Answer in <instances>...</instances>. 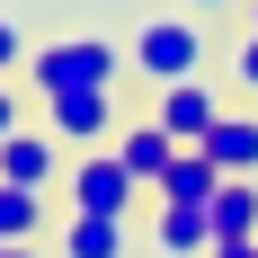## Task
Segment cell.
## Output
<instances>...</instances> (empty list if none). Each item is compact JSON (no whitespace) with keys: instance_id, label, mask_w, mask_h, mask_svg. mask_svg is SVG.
<instances>
[{"instance_id":"6da1fadb","label":"cell","mask_w":258,"mask_h":258,"mask_svg":"<svg viewBox=\"0 0 258 258\" xmlns=\"http://www.w3.org/2000/svg\"><path fill=\"white\" fill-rule=\"evenodd\" d=\"M125 62L152 89H178V80H205V27H196V9H160V18H143L125 36Z\"/></svg>"},{"instance_id":"5bb4252c","label":"cell","mask_w":258,"mask_h":258,"mask_svg":"<svg viewBox=\"0 0 258 258\" xmlns=\"http://www.w3.org/2000/svg\"><path fill=\"white\" fill-rule=\"evenodd\" d=\"M27 53H36V45H27V27H18V18H0V80H9V72H18V62H27Z\"/></svg>"},{"instance_id":"8992f818","label":"cell","mask_w":258,"mask_h":258,"mask_svg":"<svg viewBox=\"0 0 258 258\" xmlns=\"http://www.w3.org/2000/svg\"><path fill=\"white\" fill-rule=\"evenodd\" d=\"M196 152L223 169V178H258V116H240V107H223V125L196 143Z\"/></svg>"},{"instance_id":"9a60e30c","label":"cell","mask_w":258,"mask_h":258,"mask_svg":"<svg viewBox=\"0 0 258 258\" xmlns=\"http://www.w3.org/2000/svg\"><path fill=\"white\" fill-rule=\"evenodd\" d=\"M232 89H249V98H258V36H240V45H232Z\"/></svg>"},{"instance_id":"4fadbf2b","label":"cell","mask_w":258,"mask_h":258,"mask_svg":"<svg viewBox=\"0 0 258 258\" xmlns=\"http://www.w3.org/2000/svg\"><path fill=\"white\" fill-rule=\"evenodd\" d=\"M62 258H125V223H107V214H62Z\"/></svg>"},{"instance_id":"ac0fdd59","label":"cell","mask_w":258,"mask_h":258,"mask_svg":"<svg viewBox=\"0 0 258 258\" xmlns=\"http://www.w3.org/2000/svg\"><path fill=\"white\" fill-rule=\"evenodd\" d=\"M178 9H196V18H205V9H232V0H178Z\"/></svg>"},{"instance_id":"8fae6325","label":"cell","mask_w":258,"mask_h":258,"mask_svg":"<svg viewBox=\"0 0 258 258\" xmlns=\"http://www.w3.org/2000/svg\"><path fill=\"white\" fill-rule=\"evenodd\" d=\"M45 223H53L45 187H0V240H18V249H36V240H45Z\"/></svg>"},{"instance_id":"d6986e66","label":"cell","mask_w":258,"mask_h":258,"mask_svg":"<svg viewBox=\"0 0 258 258\" xmlns=\"http://www.w3.org/2000/svg\"><path fill=\"white\" fill-rule=\"evenodd\" d=\"M0 258H45V249H18V240H0Z\"/></svg>"},{"instance_id":"5b68a950","label":"cell","mask_w":258,"mask_h":258,"mask_svg":"<svg viewBox=\"0 0 258 258\" xmlns=\"http://www.w3.org/2000/svg\"><path fill=\"white\" fill-rule=\"evenodd\" d=\"M152 125L178 143V152H196L214 125H223V98H214L205 80H178V89H160V107H152Z\"/></svg>"},{"instance_id":"9c48e42d","label":"cell","mask_w":258,"mask_h":258,"mask_svg":"<svg viewBox=\"0 0 258 258\" xmlns=\"http://www.w3.org/2000/svg\"><path fill=\"white\" fill-rule=\"evenodd\" d=\"M107 152L125 160V169H134V178H143V187H160V178H169V160H178V143H169V134H160L152 116H143V125H125V134H116V143H107Z\"/></svg>"},{"instance_id":"e0dca14e","label":"cell","mask_w":258,"mask_h":258,"mask_svg":"<svg viewBox=\"0 0 258 258\" xmlns=\"http://www.w3.org/2000/svg\"><path fill=\"white\" fill-rule=\"evenodd\" d=\"M214 258H258V240H232V249H214Z\"/></svg>"},{"instance_id":"ba28073f","label":"cell","mask_w":258,"mask_h":258,"mask_svg":"<svg viewBox=\"0 0 258 258\" xmlns=\"http://www.w3.org/2000/svg\"><path fill=\"white\" fill-rule=\"evenodd\" d=\"M53 169H62L53 134H9L0 143V187H53Z\"/></svg>"},{"instance_id":"7a4b0ae2","label":"cell","mask_w":258,"mask_h":258,"mask_svg":"<svg viewBox=\"0 0 258 258\" xmlns=\"http://www.w3.org/2000/svg\"><path fill=\"white\" fill-rule=\"evenodd\" d=\"M125 72V45H107V36H53V45L27 53V89L36 98H62V89H116Z\"/></svg>"},{"instance_id":"52a82bcc","label":"cell","mask_w":258,"mask_h":258,"mask_svg":"<svg viewBox=\"0 0 258 258\" xmlns=\"http://www.w3.org/2000/svg\"><path fill=\"white\" fill-rule=\"evenodd\" d=\"M152 240L169 258H214V214L205 205H160L152 196Z\"/></svg>"},{"instance_id":"2e32d148","label":"cell","mask_w":258,"mask_h":258,"mask_svg":"<svg viewBox=\"0 0 258 258\" xmlns=\"http://www.w3.org/2000/svg\"><path fill=\"white\" fill-rule=\"evenodd\" d=\"M9 134H27V107H18V89L0 80V143H9Z\"/></svg>"},{"instance_id":"3957f363","label":"cell","mask_w":258,"mask_h":258,"mask_svg":"<svg viewBox=\"0 0 258 258\" xmlns=\"http://www.w3.org/2000/svg\"><path fill=\"white\" fill-rule=\"evenodd\" d=\"M134 196H143V178H134L116 152H80V160H72V214H107V223H134Z\"/></svg>"},{"instance_id":"277c9868","label":"cell","mask_w":258,"mask_h":258,"mask_svg":"<svg viewBox=\"0 0 258 258\" xmlns=\"http://www.w3.org/2000/svg\"><path fill=\"white\" fill-rule=\"evenodd\" d=\"M45 116H53V143L62 152H98L107 134H116V89H62V98H45Z\"/></svg>"},{"instance_id":"30bf717a","label":"cell","mask_w":258,"mask_h":258,"mask_svg":"<svg viewBox=\"0 0 258 258\" xmlns=\"http://www.w3.org/2000/svg\"><path fill=\"white\" fill-rule=\"evenodd\" d=\"M205 214H214V249H232V240H258V178H223Z\"/></svg>"},{"instance_id":"ffe728a7","label":"cell","mask_w":258,"mask_h":258,"mask_svg":"<svg viewBox=\"0 0 258 258\" xmlns=\"http://www.w3.org/2000/svg\"><path fill=\"white\" fill-rule=\"evenodd\" d=\"M249 36H258V0H249Z\"/></svg>"},{"instance_id":"7c38bea8","label":"cell","mask_w":258,"mask_h":258,"mask_svg":"<svg viewBox=\"0 0 258 258\" xmlns=\"http://www.w3.org/2000/svg\"><path fill=\"white\" fill-rule=\"evenodd\" d=\"M214 187H223V169H214L205 152H178V160H169V178H160L152 196H160V205H214Z\"/></svg>"}]
</instances>
